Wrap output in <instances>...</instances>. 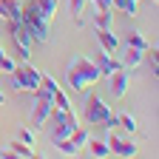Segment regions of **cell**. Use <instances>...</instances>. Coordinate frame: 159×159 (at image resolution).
Instances as JSON below:
<instances>
[{
	"instance_id": "1",
	"label": "cell",
	"mask_w": 159,
	"mask_h": 159,
	"mask_svg": "<svg viewBox=\"0 0 159 159\" xmlns=\"http://www.w3.org/2000/svg\"><path fill=\"white\" fill-rule=\"evenodd\" d=\"M99 80H102V74H99L97 63L88 60V57H77L66 71V83H68L71 91H85V88L97 85Z\"/></svg>"
},
{
	"instance_id": "2",
	"label": "cell",
	"mask_w": 159,
	"mask_h": 159,
	"mask_svg": "<svg viewBox=\"0 0 159 159\" xmlns=\"http://www.w3.org/2000/svg\"><path fill=\"white\" fill-rule=\"evenodd\" d=\"M20 23L26 26V31L31 34L34 43H46L51 34V20L34 6V0H26L23 3V14H20Z\"/></svg>"
},
{
	"instance_id": "3",
	"label": "cell",
	"mask_w": 159,
	"mask_h": 159,
	"mask_svg": "<svg viewBox=\"0 0 159 159\" xmlns=\"http://www.w3.org/2000/svg\"><path fill=\"white\" fill-rule=\"evenodd\" d=\"M48 119H51V131H48L51 145H57V142H63V139H68V136L80 128V119H77V114H74V111L54 108Z\"/></svg>"
},
{
	"instance_id": "4",
	"label": "cell",
	"mask_w": 159,
	"mask_h": 159,
	"mask_svg": "<svg viewBox=\"0 0 159 159\" xmlns=\"http://www.w3.org/2000/svg\"><path fill=\"white\" fill-rule=\"evenodd\" d=\"M9 77H11V88L14 91H29V94H34L40 88V71L34 66H29V63L14 66V71Z\"/></svg>"
},
{
	"instance_id": "5",
	"label": "cell",
	"mask_w": 159,
	"mask_h": 159,
	"mask_svg": "<svg viewBox=\"0 0 159 159\" xmlns=\"http://www.w3.org/2000/svg\"><path fill=\"white\" fill-rule=\"evenodd\" d=\"M83 114H85V122H88V125H102L105 119L111 116V108L105 105L102 97L88 94V97H85V105H83Z\"/></svg>"
},
{
	"instance_id": "6",
	"label": "cell",
	"mask_w": 159,
	"mask_h": 159,
	"mask_svg": "<svg viewBox=\"0 0 159 159\" xmlns=\"http://www.w3.org/2000/svg\"><path fill=\"white\" fill-rule=\"evenodd\" d=\"M51 111H54L51 94H46V91L37 88V91H34V108H31V125H34V128H43V125L48 122Z\"/></svg>"
},
{
	"instance_id": "7",
	"label": "cell",
	"mask_w": 159,
	"mask_h": 159,
	"mask_svg": "<svg viewBox=\"0 0 159 159\" xmlns=\"http://www.w3.org/2000/svg\"><path fill=\"white\" fill-rule=\"evenodd\" d=\"M88 139H91V134H88V131L77 128V131H74V134H71L68 139H63V142H57L54 148H57V151H63L66 156H77L80 151H83V148L88 145Z\"/></svg>"
},
{
	"instance_id": "8",
	"label": "cell",
	"mask_w": 159,
	"mask_h": 159,
	"mask_svg": "<svg viewBox=\"0 0 159 159\" xmlns=\"http://www.w3.org/2000/svg\"><path fill=\"white\" fill-rule=\"evenodd\" d=\"M105 142H108V148H111L114 156H136V153H139L136 142H134V139H125V136L108 134V136H105Z\"/></svg>"
},
{
	"instance_id": "9",
	"label": "cell",
	"mask_w": 159,
	"mask_h": 159,
	"mask_svg": "<svg viewBox=\"0 0 159 159\" xmlns=\"http://www.w3.org/2000/svg\"><path fill=\"white\" fill-rule=\"evenodd\" d=\"M108 80H111V94H114V97H125V94H128V85H131L128 68H116Z\"/></svg>"
},
{
	"instance_id": "10",
	"label": "cell",
	"mask_w": 159,
	"mask_h": 159,
	"mask_svg": "<svg viewBox=\"0 0 159 159\" xmlns=\"http://www.w3.org/2000/svg\"><path fill=\"white\" fill-rule=\"evenodd\" d=\"M94 63H97V68H99V74H102V77H111L116 68H122V63H119L114 54H108V51H99V57L94 60Z\"/></svg>"
},
{
	"instance_id": "11",
	"label": "cell",
	"mask_w": 159,
	"mask_h": 159,
	"mask_svg": "<svg viewBox=\"0 0 159 159\" xmlns=\"http://www.w3.org/2000/svg\"><path fill=\"white\" fill-rule=\"evenodd\" d=\"M97 40H99V51L114 54V51L119 48V40H116V34H114L111 29H97Z\"/></svg>"
},
{
	"instance_id": "12",
	"label": "cell",
	"mask_w": 159,
	"mask_h": 159,
	"mask_svg": "<svg viewBox=\"0 0 159 159\" xmlns=\"http://www.w3.org/2000/svg\"><path fill=\"white\" fill-rule=\"evenodd\" d=\"M0 6H3V11H6V20H9V23L20 20V14H23V3H20V0H0Z\"/></svg>"
},
{
	"instance_id": "13",
	"label": "cell",
	"mask_w": 159,
	"mask_h": 159,
	"mask_svg": "<svg viewBox=\"0 0 159 159\" xmlns=\"http://www.w3.org/2000/svg\"><path fill=\"white\" fill-rule=\"evenodd\" d=\"M142 60H145V51H139V48H131L128 46V54H125V60H122V68H136L139 63H142Z\"/></svg>"
},
{
	"instance_id": "14",
	"label": "cell",
	"mask_w": 159,
	"mask_h": 159,
	"mask_svg": "<svg viewBox=\"0 0 159 159\" xmlns=\"http://www.w3.org/2000/svg\"><path fill=\"white\" fill-rule=\"evenodd\" d=\"M125 40H128V46H131V48H139V51H145V48L151 46V40H148L142 31H128Z\"/></svg>"
},
{
	"instance_id": "15",
	"label": "cell",
	"mask_w": 159,
	"mask_h": 159,
	"mask_svg": "<svg viewBox=\"0 0 159 159\" xmlns=\"http://www.w3.org/2000/svg\"><path fill=\"white\" fill-rule=\"evenodd\" d=\"M85 6H88V0H68V11H71V17H74L77 26H83V11H85Z\"/></svg>"
},
{
	"instance_id": "16",
	"label": "cell",
	"mask_w": 159,
	"mask_h": 159,
	"mask_svg": "<svg viewBox=\"0 0 159 159\" xmlns=\"http://www.w3.org/2000/svg\"><path fill=\"white\" fill-rule=\"evenodd\" d=\"M88 148H91V156H97V159H102V156L111 153V148H108L105 139H88Z\"/></svg>"
},
{
	"instance_id": "17",
	"label": "cell",
	"mask_w": 159,
	"mask_h": 159,
	"mask_svg": "<svg viewBox=\"0 0 159 159\" xmlns=\"http://www.w3.org/2000/svg\"><path fill=\"white\" fill-rule=\"evenodd\" d=\"M111 23H114L111 9H97V14H94V26H97V29H111Z\"/></svg>"
},
{
	"instance_id": "18",
	"label": "cell",
	"mask_w": 159,
	"mask_h": 159,
	"mask_svg": "<svg viewBox=\"0 0 159 159\" xmlns=\"http://www.w3.org/2000/svg\"><path fill=\"white\" fill-rule=\"evenodd\" d=\"M51 99H54V108H63V111H74L71 99H68V94H66L63 88H57V91L51 94Z\"/></svg>"
},
{
	"instance_id": "19",
	"label": "cell",
	"mask_w": 159,
	"mask_h": 159,
	"mask_svg": "<svg viewBox=\"0 0 159 159\" xmlns=\"http://www.w3.org/2000/svg\"><path fill=\"white\" fill-rule=\"evenodd\" d=\"M9 151H11L14 156H37V153H34V148H31V145H26V142H20V139H14V142L9 145Z\"/></svg>"
},
{
	"instance_id": "20",
	"label": "cell",
	"mask_w": 159,
	"mask_h": 159,
	"mask_svg": "<svg viewBox=\"0 0 159 159\" xmlns=\"http://www.w3.org/2000/svg\"><path fill=\"white\" fill-rule=\"evenodd\" d=\"M57 3H60V0H34V6L40 9V11H43L48 20H54V11H57Z\"/></svg>"
},
{
	"instance_id": "21",
	"label": "cell",
	"mask_w": 159,
	"mask_h": 159,
	"mask_svg": "<svg viewBox=\"0 0 159 159\" xmlns=\"http://www.w3.org/2000/svg\"><path fill=\"white\" fill-rule=\"evenodd\" d=\"M116 119H119V128H122V131H131V134L136 131V119H134L128 111H125V114H116Z\"/></svg>"
},
{
	"instance_id": "22",
	"label": "cell",
	"mask_w": 159,
	"mask_h": 159,
	"mask_svg": "<svg viewBox=\"0 0 159 159\" xmlns=\"http://www.w3.org/2000/svg\"><path fill=\"white\" fill-rule=\"evenodd\" d=\"M136 3H139V0H114V6L119 9V11H125V14H136Z\"/></svg>"
},
{
	"instance_id": "23",
	"label": "cell",
	"mask_w": 159,
	"mask_h": 159,
	"mask_svg": "<svg viewBox=\"0 0 159 159\" xmlns=\"http://www.w3.org/2000/svg\"><path fill=\"white\" fill-rule=\"evenodd\" d=\"M14 66H17V63H14V60H11L6 51L0 54V74H11V71H14Z\"/></svg>"
},
{
	"instance_id": "24",
	"label": "cell",
	"mask_w": 159,
	"mask_h": 159,
	"mask_svg": "<svg viewBox=\"0 0 159 159\" xmlns=\"http://www.w3.org/2000/svg\"><path fill=\"white\" fill-rule=\"evenodd\" d=\"M17 139H20V142H26V145H34V134L29 128H20L17 131Z\"/></svg>"
},
{
	"instance_id": "25",
	"label": "cell",
	"mask_w": 159,
	"mask_h": 159,
	"mask_svg": "<svg viewBox=\"0 0 159 159\" xmlns=\"http://www.w3.org/2000/svg\"><path fill=\"white\" fill-rule=\"evenodd\" d=\"M94 3V9H114V0H88Z\"/></svg>"
},
{
	"instance_id": "26",
	"label": "cell",
	"mask_w": 159,
	"mask_h": 159,
	"mask_svg": "<svg viewBox=\"0 0 159 159\" xmlns=\"http://www.w3.org/2000/svg\"><path fill=\"white\" fill-rule=\"evenodd\" d=\"M0 105H6V94L3 91H0Z\"/></svg>"
},
{
	"instance_id": "27",
	"label": "cell",
	"mask_w": 159,
	"mask_h": 159,
	"mask_svg": "<svg viewBox=\"0 0 159 159\" xmlns=\"http://www.w3.org/2000/svg\"><path fill=\"white\" fill-rule=\"evenodd\" d=\"M0 54H3V46H0Z\"/></svg>"
},
{
	"instance_id": "28",
	"label": "cell",
	"mask_w": 159,
	"mask_h": 159,
	"mask_svg": "<svg viewBox=\"0 0 159 159\" xmlns=\"http://www.w3.org/2000/svg\"><path fill=\"white\" fill-rule=\"evenodd\" d=\"M153 3H156V0H153Z\"/></svg>"
}]
</instances>
